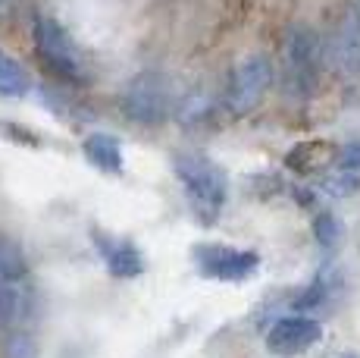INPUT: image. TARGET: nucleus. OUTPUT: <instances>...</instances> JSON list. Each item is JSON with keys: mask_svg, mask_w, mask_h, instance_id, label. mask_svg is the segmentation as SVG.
I'll use <instances>...</instances> for the list:
<instances>
[{"mask_svg": "<svg viewBox=\"0 0 360 358\" xmlns=\"http://www.w3.org/2000/svg\"><path fill=\"white\" fill-rule=\"evenodd\" d=\"M172 170H176L179 183L185 185L191 204L207 223L219 217L229 198V176L213 157L200 154V151H182L172 157Z\"/></svg>", "mask_w": 360, "mask_h": 358, "instance_id": "obj_1", "label": "nucleus"}, {"mask_svg": "<svg viewBox=\"0 0 360 358\" xmlns=\"http://www.w3.org/2000/svg\"><path fill=\"white\" fill-rule=\"evenodd\" d=\"M320 70H323L320 41L307 25H295L285 38V51H282V85H285V94L295 101L310 98L316 92Z\"/></svg>", "mask_w": 360, "mask_h": 358, "instance_id": "obj_2", "label": "nucleus"}, {"mask_svg": "<svg viewBox=\"0 0 360 358\" xmlns=\"http://www.w3.org/2000/svg\"><path fill=\"white\" fill-rule=\"evenodd\" d=\"M198 273L217 283H245L260 271V254L251 249H232L219 242H200L191 249Z\"/></svg>", "mask_w": 360, "mask_h": 358, "instance_id": "obj_3", "label": "nucleus"}, {"mask_svg": "<svg viewBox=\"0 0 360 358\" xmlns=\"http://www.w3.org/2000/svg\"><path fill=\"white\" fill-rule=\"evenodd\" d=\"M122 110H126L129 120L144 123V126H154V123H163L172 110V88L169 79L163 73H138L135 79L129 82L126 94H122Z\"/></svg>", "mask_w": 360, "mask_h": 358, "instance_id": "obj_4", "label": "nucleus"}, {"mask_svg": "<svg viewBox=\"0 0 360 358\" xmlns=\"http://www.w3.org/2000/svg\"><path fill=\"white\" fill-rule=\"evenodd\" d=\"M269 82H273V63H269V57H263V54L245 57L241 63H235V70L226 79V107L235 116L251 113L263 101V94L269 92Z\"/></svg>", "mask_w": 360, "mask_h": 358, "instance_id": "obj_5", "label": "nucleus"}, {"mask_svg": "<svg viewBox=\"0 0 360 358\" xmlns=\"http://www.w3.org/2000/svg\"><path fill=\"white\" fill-rule=\"evenodd\" d=\"M34 47L44 57V63L51 66L57 75H63L66 82H82V54L75 47L72 35L51 16L34 19Z\"/></svg>", "mask_w": 360, "mask_h": 358, "instance_id": "obj_6", "label": "nucleus"}, {"mask_svg": "<svg viewBox=\"0 0 360 358\" xmlns=\"http://www.w3.org/2000/svg\"><path fill=\"white\" fill-rule=\"evenodd\" d=\"M323 336V327L316 318H307V314H288V318H279L269 327L266 333V349L273 355L282 358H295L307 349H314Z\"/></svg>", "mask_w": 360, "mask_h": 358, "instance_id": "obj_7", "label": "nucleus"}, {"mask_svg": "<svg viewBox=\"0 0 360 358\" xmlns=\"http://www.w3.org/2000/svg\"><path fill=\"white\" fill-rule=\"evenodd\" d=\"M326 60L345 79L360 75V10H348L342 16V23L335 25L326 47Z\"/></svg>", "mask_w": 360, "mask_h": 358, "instance_id": "obj_8", "label": "nucleus"}, {"mask_svg": "<svg viewBox=\"0 0 360 358\" xmlns=\"http://www.w3.org/2000/svg\"><path fill=\"white\" fill-rule=\"evenodd\" d=\"M91 242L94 249L101 252L103 264L113 277L120 280H131V277H141L144 273V254L138 252V245L131 239H120V236H110L103 230H91Z\"/></svg>", "mask_w": 360, "mask_h": 358, "instance_id": "obj_9", "label": "nucleus"}, {"mask_svg": "<svg viewBox=\"0 0 360 358\" xmlns=\"http://www.w3.org/2000/svg\"><path fill=\"white\" fill-rule=\"evenodd\" d=\"M82 154H85V161L91 163L94 170H101V173L120 176L122 170H126L122 144H120L116 135H110V132H91V135H85V142H82Z\"/></svg>", "mask_w": 360, "mask_h": 358, "instance_id": "obj_10", "label": "nucleus"}, {"mask_svg": "<svg viewBox=\"0 0 360 358\" xmlns=\"http://www.w3.org/2000/svg\"><path fill=\"white\" fill-rule=\"evenodd\" d=\"M0 280L6 283H32V271H29V258H25L22 245L16 239L0 233Z\"/></svg>", "mask_w": 360, "mask_h": 358, "instance_id": "obj_11", "label": "nucleus"}, {"mask_svg": "<svg viewBox=\"0 0 360 358\" xmlns=\"http://www.w3.org/2000/svg\"><path fill=\"white\" fill-rule=\"evenodd\" d=\"M32 92V73L13 54L0 47V98H25Z\"/></svg>", "mask_w": 360, "mask_h": 358, "instance_id": "obj_12", "label": "nucleus"}, {"mask_svg": "<svg viewBox=\"0 0 360 358\" xmlns=\"http://www.w3.org/2000/svg\"><path fill=\"white\" fill-rule=\"evenodd\" d=\"M335 154L338 151L332 148V144H326V142H304V144H297L292 154H288V167L307 173V170H314V167H320V163L332 161Z\"/></svg>", "mask_w": 360, "mask_h": 358, "instance_id": "obj_13", "label": "nucleus"}, {"mask_svg": "<svg viewBox=\"0 0 360 358\" xmlns=\"http://www.w3.org/2000/svg\"><path fill=\"white\" fill-rule=\"evenodd\" d=\"M314 236L323 249H335L338 239H342V226H338V220L332 217L329 211H320V214L314 217Z\"/></svg>", "mask_w": 360, "mask_h": 358, "instance_id": "obj_14", "label": "nucleus"}, {"mask_svg": "<svg viewBox=\"0 0 360 358\" xmlns=\"http://www.w3.org/2000/svg\"><path fill=\"white\" fill-rule=\"evenodd\" d=\"M357 185H360V179L351 173V170H338V176H329L326 183H323V192L335 195V198H345V195H354Z\"/></svg>", "mask_w": 360, "mask_h": 358, "instance_id": "obj_15", "label": "nucleus"}, {"mask_svg": "<svg viewBox=\"0 0 360 358\" xmlns=\"http://www.w3.org/2000/svg\"><path fill=\"white\" fill-rule=\"evenodd\" d=\"M335 167H338V170H351V173H357V170H360V142H351V144H345V148H338V154H335Z\"/></svg>", "mask_w": 360, "mask_h": 358, "instance_id": "obj_16", "label": "nucleus"}, {"mask_svg": "<svg viewBox=\"0 0 360 358\" xmlns=\"http://www.w3.org/2000/svg\"><path fill=\"white\" fill-rule=\"evenodd\" d=\"M4 6H6V0H0V10H4Z\"/></svg>", "mask_w": 360, "mask_h": 358, "instance_id": "obj_17", "label": "nucleus"}]
</instances>
